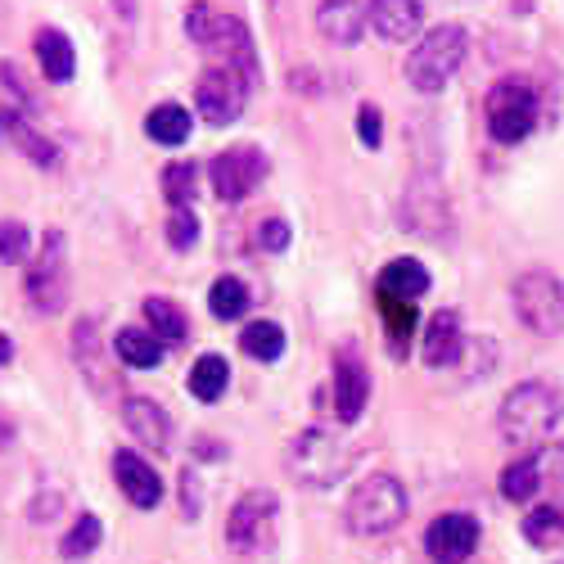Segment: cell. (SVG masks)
I'll return each instance as SVG.
<instances>
[{
    "instance_id": "obj_28",
    "label": "cell",
    "mask_w": 564,
    "mask_h": 564,
    "mask_svg": "<svg viewBox=\"0 0 564 564\" xmlns=\"http://www.w3.org/2000/svg\"><path fill=\"white\" fill-rule=\"evenodd\" d=\"M226 384H230V366H226L221 352H204V357L191 366V393H195L199 402H217V398L226 393Z\"/></svg>"
},
{
    "instance_id": "obj_9",
    "label": "cell",
    "mask_w": 564,
    "mask_h": 564,
    "mask_svg": "<svg viewBox=\"0 0 564 564\" xmlns=\"http://www.w3.org/2000/svg\"><path fill=\"white\" fill-rule=\"evenodd\" d=\"M488 131L497 145H520V140L538 127V90L524 77H506L488 90V105H484Z\"/></svg>"
},
{
    "instance_id": "obj_8",
    "label": "cell",
    "mask_w": 564,
    "mask_h": 564,
    "mask_svg": "<svg viewBox=\"0 0 564 564\" xmlns=\"http://www.w3.org/2000/svg\"><path fill=\"white\" fill-rule=\"evenodd\" d=\"M514 316H520L533 335L560 339L564 335V280L551 271H524L510 290Z\"/></svg>"
},
{
    "instance_id": "obj_19",
    "label": "cell",
    "mask_w": 564,
    "mask_h": 564,
    "mask_svg": "<svg viewBox=\"0 0 564 564\" xmlns=\"http://www.w3.org/2000/svg\"><path fill=\"white\" fill-rule=\"evenodd\" d=\"M73 357H77V370L86 375V384L96 393H113L118 389L113 370L105 361V339H100V330H96V321H90V316H82L73 325Z\"/></svg>"
},
{
    "instance_id": "obj_11",
    "label": "cell",
    "mask_w": 564,
    "mask_h": 564,
    "mask_svg": "<svg viewBox=\"0 0 564 564\" xmlns=\"http://www.w3.org/2000/svg\"><path fill=\"white\" fill-rule=\"evenodd\" d=\"M208 181L221 204H240L267 181V154L258 145H230L208 163Z\"/></svg>"
},
{
    "instance_id": "obj_31",
    "label": "cell",
    "mask_w": 564,
    "mask_h": 564,
    "mask_svg": "<svg viewBox=\"0 0 564 564\" xmlns=\"http://www.w3.org/2000/svg\"><path fill=\"white\" fill-rule=\"evenodd\" d=\"M208 307L217 321H240L245 307H249V290H245V280H235V275H221L213 280V290H208Z\"/></svg>"
},
{
    "instance_id": "obj_16",
    "label": "cell",
    "mask_w": 564,
    "mask_h": 564,
    "mask_svg": "<svg viewBox=\"0 0 564 564\" xmlns=\"http://www.w3.org/2000/svg\"><path fill=\"white\" fill-rule=\"evenodd\" d=\"M366 23L380 41L402 45L425 28V0H366Z\"/></svg>"
},
{
    "instance_id": "obj_35",
    "label": "cell",
    "mask_w": 564,
    "mask_h": 564,
    "mask_svg": "<svg viewBox=\"0 0 564 564\" xmlns=\"http://www.w3.org/2000/svg\"><path fill=\"white\" fill-rule=\"evenodd\" d=\"M32 253V230L23 221H0V262L19 267Z\"/></svg>"
},
{
    "instance_id": "obj_40",
    "label": "cell",
    "mask_w": 564,
    "mask_h": 564,
    "mask_svg": "<svg viewBox=\"0 0 564 564\" xmlns=\"http://www.w3.org/2000/svg\"><path fill=\"white\" fill-rule=\"evenodd\" d=\"M181 492H185V520H199V510H204V488H199V475H195V469H185V475H181Z\"/></svg>"
},
{
    "instance_id": "obj_38",
    "label": "cell",
    "mask_w": 564,
    "mask_h": 564,
    "mask_svg": "<svg viewBox=\"0 0 564 564\" xmlns=\"http://www.w3.org/2000/svg\"><path fill=\"white\" fill-rule=\"evenodd\" d=\"M290 235H294V230H290L285 217H267V221L258 226V245H262L267 253H285V249H290Z\"/></svg>"
},
{
    "instance_id": "obj_41",
    "label": "cell",
    "mask_w": 564,
    "mask_h": 564,
    "mask_svg": "<svg viewBox=\"0 0 564 564\" xmlns=\"http://www.w3.org/2000/svg\"><path fill=\"white\" fill-rule=\"evenodd\" d=\"M55 510H59V492H45V497L32 506V520H51Z\"/></svg>"
},
{
    "instance_id": "obj_21",
    "label": "cell",
    "mask_w": 564,
    "mask_h": 564,
    "mask_svg": "<svg viewBox=\"0 0 564 564\" xmlns=\"http://www.w3.org/2000/svg\"><path fill=\"white\" fill-rule=\"evenodd\" d=\"M316 28L330 45L348 51V45H357L361 32H366V0H321L316 6Z\"/></svg>"
},
{
    "instance_id": "obj_32",
    "label": "cell",
    "mask_w": 564,
    "mask_h": 564,
    "mask_svg": "<svg viewBox=\"0 0 564 564\" xmlns=\"http://www.w3.org/2000/svg\"><path fill=\"white\" fill-rule=\"evenodd\" d=\"M524 538H529L538 551L560 546V542H564V510H560V506H538V510H529Z\"/></svg>"
},
{
    "instance_id": "obj_26",
    "label": "cell",
    "mask_w": 564,
    "mask_h": 564,
    "mask_svg": "<svg viewBox=\"0 0 564 564\" xmlns=\"http://www.w3.org/2000/svg\"><path fill=\"white\" fill-rule=\"evenodd\" d=\"M113 352H118V361H122V366H135V370H154V366L163 361V344H159L150 330H135V325L118 330Z\"/></svg>"
},
{
    "instance_id": "obj_4",
    "label": "cell",
    "mask_w": 564,
    "mask_h": 564,
    "mask_svg": "<svg viewBox=\"0 0 564 564\" xmlns=\"http://www.w3.org/2000/svg\"><path fill=\"white\" fill-rule=\"evenodd\" d=\"M285 460H290V475L299 484H307V488H335V484H344L352 475L357 452L339 434H330V430H303L290 443Z\"/></svg>"
},
{
    "instance_id": "obj_33",
    "label": "cell",
    "mask_w": 564,
    "mask_h": 564,
    "mask_svg": "<svg viewBox=\"0 0 564 564\" xmlns=\"http://www.w3.org/2000/svg\"><path fill=\"white\" fill-rule=\"evenodd\" d=\"M100 538H105V524L96 520V514H82V520L64 533V542H59V551H64V560H86L90 551L100 546Z\"/></svg>"
},
{
    "instance_id": "obj_27",
    "label": "cell",
    "mask_w": 564,
    "mask_h": 564,
    "mask_svg": "<svg viewBox=\"0 0 564 564\" xmlns=\"http://www.w3.org/2000/svg\"><path fill=\"white\" fill-rule=\"evenodd\" d=\"M145 321H150V335L159 344H185L191 339V321H185V312L172 299H150L145 303Z\"/></svg>"
},
{
    "instance_id": "obj_2",
    "label": "cell",
    "mask_w": 564,
    "mask_h": 564,
    "mask_svg": "<svg viewBox=\"0 0 564 564\" xmlns=\"http://www.w3.org/2000/svg\"><path fill=\"white\" fill-rule=\"evenodd\" d=\"M469 55V32L460 23H438L420 36V45L406 55V82L420 96H438V90L460 73Z\"/></svg>"
},
{
    "instance_id": "obj_20",
    "label": "cell",
    "mask_w": 564,
    "mask_h": 564,
    "mask_svg": "<svg viewBox=\"0 0 564 564\" xmlns=\"http://www.w3.org/2000/svg\"><path fill=\"white\" fill-rule=\"evenodd\" d=\"M460 352H465L460 316H456L452 307L434 312V316H430V325H425V339H420V357H425V366L447 370V366H456V361H460Z\"/></svg>"
},
{
    "instance_id": "obj_23",
    "label": "cell",
    "mask_w": 564,
    "mask_h": 564,
    "mask_svg": "<svg viewBox=\"0 0 564 564\" xmlns=\"http://www.w3.org/2000/svg\"><path fill=\"white\" fill-rule=\"evenodd\" d=\"M380 294L384 299H402V303H415L430 294V271L420 267L415 258H393L384 271H380Z\"/></svg>"
},
{
    "instance_id": "obj_17",
    "label": "cell",
    "mask_w": 564,
    "mask_h": 564,
    "mask_svg": "<svg viewBox=\"0 0 564 564\" xmlns=\"http://www.w3.org/2000/svg\"><path fill=\"white\" fill-rule=\"evenodd\" d=\"M122 425L127 434L150 447V452H172V415L154 398H127L122 402Z\"/></svg>"
},
{
    "instance_id": "obj_3",
    "label": "cell",
    "mask_w": 564,
    "mask_h": 564,
    "mask_svg": "<svg viewBox=\"0 0 564 564\" xmlns=\"http://www.w3.org/2000/svg\"><path fill=\"white\" fill-rule=\"evenodd\" d=\"M185 36H191L195 45H204V51H213L226 68L245 73L249 82H258V51H253V32L230 19L213 6H195L191 14H185Z\"/></svg>"
},
{
    "instance_id": "obj_43",
    "label": "cell",
    "mask_w": 564,
    "mask_h": 564,
    "mask_svg": "<svg viewBox=\"0 0 564 564\" xmlns=\"http://www.w3.org/2000/svg\"><path fill=\"white\" fill-rule=\"evenodd\" d=\"M10 443H14V425H10V420H6V415H0V452H6Z\"/></svg>"
},
{
    "instance_id": "obj_18",
    "label": "cell",
    "mask_w": 564,
    "mask_h": 564,
    "mask_svg": "<svg viewBox=\"0 0 564 564\" xmlns=\"http://www.w3.org/2000/svg\"><path fill=\"white\" fill-rule=\"evenodd\" d=\"M113 479L122 488V497L140 510H154L163 501V479H159V469L140 456V452H118L113 456Z\"/></svg>"
},
{
    "instance_id": "obj_37",
    "label": "cell",
    "mask_w": 564,
    "mask_h": 564,
    "mask_svg": "<svg viewBox=\"0 0 564 564\" xmlns=\"http://www.w3.org/2000/svg\"><path fill=\"white\" fill-rule=\"evenodd\" d=\"M492 361H497V348H492V339H465L460 366H465V375H469V380H484V375L492 370Z\"/></svg>"
},
{
    "instance_id": "obj_12",
    "label": "cell",
    "mask_w": 564,
    "mask_h": 564,
    "mask_svg": "<svg viewBox=\"0 0 564 564\" xmlns=\"http://www.w3.org/2000/svg\"><path fill=\"white\" fill-rule=\"evenodd\" d=\"M402 226L411 235H434V240H443L447 226H452V213H447V199H443V185L438 181H425V176H415L406 185V195H402Z\"/></svg>"
},
{
    "instance_id": "obj_14",
    "label": "cell",
    "mask_w": 564,
    "mask_h": 564,
    "mask_svg": "<svg viewBox=\"0 0 564 564\" xmlns=\"http://www.w3.org/2000/svg\"><path fill=\"white\" fill-rule=\"evenodd\" d=\"M475 546H479V520L475 514L452 510V514H438V520L425 529V551L438 564H460V560L475 555Z\"/></svg>"
},
{
    "instance_id": "obj_34",
    "label": "cell",
    "mask_w": 564,
    "mask_h": 564,
    "mask_svg": "<svg viewBox=\"0 0 564 564\" xmlns=\"http://www.w3.org/2000/svg\"><path fill=\"white\" fill-rule=\"evenodd\" d=\"M163 195L172 208H191L195 199V163H167L163 167Z\"/></svg>"
},
{
    "instance_id": "obj_44",
    "label": "cell",
    "mask_w": 564,
    "mask_h": 564,
    "mask_svg": "<svg viewBox=\"0 0 564 564\" xmlns=\"http://www.w3.org/2000/svg\"><path fill=\"white\" fill-rule=\"evenodd\" d=\"M443 6H465V0H443Z\"/></svg>"
},
{
    "instance_id": "obj_25",
    "label": "cell",
    "mask_w": 564,
    "mask_h": 564,
    "mask_svg": "<svg viewBox=\"0 0 564 564\" xmlns=\"http://www.w3.org/2000/svg\"><path fill=\"white\" fill-rule=\"evenodd\" d=\"M145 131H150L154 145L176 150V145H185V140H191L195 118L185 113L181 105H154V109H150V118H145Z\"/></svg>"
},
{
    "instance_id": "obj_13",
    "label": "cell",
    "mask_w": 564,
    "mask_h": 564,
    "mask_svg": "<svg viewBox=\"0 0 564 564\" xmlns=\"http://www.w3.org/2000/svg\"><path fill=\"white\" fill-rule=\"evenodd\" d=\"M564 475V447H542L533 456H520L514 465L501 469V497L506 501H533L538 488L546 479H560Z\"/></svg>"
},
{
    "instance_id": "obj_30",
    "label": "cell",
    "mask_w": 564,
    "mask_h": 564,
    "mask_svg": "<svg viewBox=\"0 0 564 564\" xmlns=\"http://www.w3.org/2000/svg\"><path fill=\"white\" fill-rule=\"evenodd\" d=\"M380 312H384V330H389V352L393 357H406V339L415 330V303H402V299H384L380 294Z\"/></svg>"
},
{
    "instance_id": "obj_1",
    "label": "cell",
    "mask_w": 564,
    "mask_h": 564,
    "mask_svg": "<svg viewBox=\"0 0 564 564\" xmlns=\"http://www.w3.org/2000/svg\"><path fill=\"white\" fill-rule=\"evenodd\" d=\"M564 420V393L529 380V384H514L497 411V430L510 447H542Z\"/></svg>"
},
{
    "instance_id": "obj_5",
    "label": "cell",
    "mask_w": 564,
    "mask_h": 564,
    "mask_svg": "<svg viewBox=\"0 0 564 564\" xmlns=\"http://www.w3.org/2000/svg\"><path fill=\"white\" fill-rule=\"evenodd\" d=\"M406 488L393 475H366L344 506V524L361 538H380L406 520Z\"/></svg>"
},
{
    "instance_id": "obj_36",
    "label": "cell",
    "mask_w": 564,
    "mask_h": 564,
    "mask_svg": "<svg viewBox=\"0 0 564 564\" xmlns=\"http://www.w3.org/2000/svg\"><path fill=\"white\" fill-rule=\"evenodd\" d=\"M195 240H199V217L191 208H172V217H167V245L176 253H185V249H195Z\"/></svg>"
},
{
    "instance_id": "obj_39",
    "label": "cell",
    "mask_w": 564,
    "mask_h": 564,
    "mask_svg": "<svg viewBox=\"0 0 564 564\" xmlns=\"http://www.w3.org/2000/svg\"><path fill=\"white\" fill-rule=\"evenodd\" d=\"M357 135H361V145L366 150H380V140H384V118L375 105H361L357 109Z\"/></svg>"
},
{
    "instance_id": "obj_7",
    "label": "cell",
    "mask_w": 564,
    "mask_h": 564,
    "mask_svg": "<svg viewBox=\"0 0 564 564\" xmlns=\"http://www.w3.org/2000/svg\"><path fill=\"white\" fill-rule=\"evenodd\" d=\"M275 529H280V497L271 488H249L226 520V542L235 555H262L275 546Z\"/></svg>"
},
{
    "instance_id": "obj_10",
    "label": "cell",
    "mask_w": 564,
    "mask_h": 564,
    "mask_svg": "<svg viewBox=\"0 0 564 564\" xmlns=\"http://www.w3.org/2000/svg\"><path fill=\"white\" fill-rule=\"evenodd\" d=\"M249 90H253V82L245 73L217 64L195 86V109H199V118L208 127H230V122H240V113L249 105Z\"/></svg>"
},
{
    "instance_id": "obj_15",
    "label": "cell",
    "mask_w": 564,
    "mask_h": 564,
    "mask_svg": "<svg viewBox=\"0 0 564 564\" xmlns=\"http://www.w3.org/2000/svg\"><path fill=\"white\" fill-rule=\"evenodd\" d=\"M366 402H370V370H366L361 352L339 348L335 352V411H339L344 425L361 420Z\"/></svg>"
},
{
    "instance_id": "obj_6",
    "label": "cell",
    "mask_w": 564,
    "mask_h": 564,
    "mask_svg": "<svg viewBox=\"0 0 564 564\" xmlns=\"http://www.w3.org/2000/svg\"><path fill=\"white\" fill-rule=\"evenodd\" d=\"M68 240L64 230H45L41 235V249L28 267V280H23V294H28V307L36 316H59L68 307Z\"/></svg>"
},
{
    "instance_id": "obj_24",
    "label": "cell",
    "mask_w": 564,
    "mask_h": 564,
    "mask_svg": "<svg viewBox=\"0 0 564 564\" xmlns=\"http://www.w3.org/2000/svg\"><path fill=\"white\" fill-rule=\"evenodd\" d=\"M6 131L14 135V145L23 159H32L36 167H59V145L45 131H36L23 113H6Z\"/></svg>"
},
{
    "instance_id": "obj_42",
    "label": "cell",
    "mask_w": 564,
    "mask_h": 564,
    "mask_svg": "<svg viewBox=\"0 0 564 564\" xmlns=\"http://www.w3.org/2000/svg\"><path fill=\"white\" fill-rule=\"evenodd\" d=\"M14 361V344H10V335H0V370H6Z\"/></svg>"
},
{
    "instance_id": "obj_29",
    "label": "cell",
    "mask_w": 564,
    "mask_h": 564,
    "mask_svg": "<svg viewBox=\"0 0 564 564\" xmlns=\"http://www.w3.org/2000/svg\"><path fill=\"white\" fill-rule=\"evenodd\" d=\"M240 348L253 357V361H275L285 352V330L275 321H249L245 335H240Z\"/></svg>"
},
{
    "instance_id": "obj_22",
    "label": "cell",
    "mask_w": 564,
    "mask_h": 564,
    "mask_svg": "<svg viewBox=\"0 0 564 564\" xmlns=\"http://www.w3.org/2000/svg\"><path fill=\"white\" fill-rule=\"evenodd\" d=\"M32 51H36V64H41L45 82L64 86V82H73V77H77V51H73V41H68L64 32L41 28V32H36V41H32Z\"/></svg>"
}]
</instances>
